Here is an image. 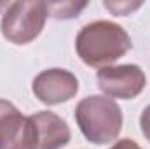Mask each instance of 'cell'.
<instances>
[{
	"mask_svg": "<svg viewBox=\"0 0 150 149\" xmlns=\"http://www.w3.org/2000/svg\"><path fill=\"white\" fill-rule=\"evenodd\" d=\"M133 42L129 34L117 23L98 19L80 28L75 39V51L79 58L94 69L110 67V63L122 58Z\"/></svg>",
	"mask_w": 150,
	"mask_h": 149,
	"instance_id": "6da1fadb",
	"label": "cell"
},
{
	"mask_svg": "<svg viewBox=\"0 0 150 149\" xmlns=\"http://www.w3.org/2000/svg\"><path fill=\"white\" fill-rule=\"evenodd\" d=\"M75 121L89 142L96 146L110 144L122 130V109L108 97L91 95L77 104Z\"/></svg>",
	"mask_w": 150,
	"mask_h": 149,
	"instance_id": "7a4b0ae2",
	"label": "cell"
},
{
	"mask_svg": "<svg viewBox=\"0 0 150 149\" xmlns=\"http://www.w3.org/2000/svg\"><path fill=\"white\" fill-rule=\"evenodd\" d=\"M47 19L45 2L19 0L9 4L0 21L2 35L12 44L23 46L40 35Z\"/></svg>",
	"mask_w": 150,
	"mask_h": 149,
	"instance_id": "3957f363",
	"label": "cell"
},
{
	"mask_svg": "<svg viewBox=\"0 0 150 149\" xmlns=\"http://www.w3.org/2000/svg\"><path fill=\"white\" fill-rule=\"evenodd\" d=\"M98 88L110 98L120 100H133L136 98L147 86V75L142 67L127 63V65H115L103 67L96 74Z\"/></svg>",
	"mask_w": 150,
	"mask_h": 149,
	"instance_id": "277c9868",
	"label": "cell"
},
{
	"mask_svg": "<svg viewBox=\"0 0 150 149\" xmlns=\"http://www.w3.org/2000/svg\"><path fill=\"white\" fill-rule=\"evenodd\" d=\"M33 95L45 105H58L72 100L79 91V79L67 69L42 70L32 82Z\"/></svg>",
	"mask_w": 150,
	"mask_h": 149,
	"instance_id": "5b68a950",
	"label": "cell"
},
{
	"mask_svg": "<svg viewBox=\"0 0 150 149\" xmlns=\"http://www.w3.org/2000/svg\"><path fill=\"white\" fill-rule=\"evenodd\" d=\"M0 149H33V130L30 116L9 100L0 98Z\"/></svg>",
	"mask_w": 150,
	"mask_h": 149,
	"instance_id": "8992f818",
	"label": "cell"
},
{
	"mask_svg": "<svg viewBox=\"0 0 150 149\" xmlns=\"http://www.w3.org/2000/svg\"><path fill=\"white\" fill-rule=\"evenodd\" d=\"M30 121L33 130V149H61L72 139L68 123L54 112H35L30 116Z\"/></svg>",
	"mask_w": 150,
	"mask_h": 149,
	"instance_id": "52a82bcc",
	"label": "cell"
},
{
	"mask_svg": "<svg viewBox=\"0 0 150 149\" xmlns=\"http://www.w3.org/2000/svg\"><path fill=\"white\" fill-rule=\"evenodd\" d=\"M86 5L87 2H45L47 16L54 19H74Z\"/></svg>",
	"mask_w": 150,
	"mask_h": 149,
	"instance_id": "ba28073f",
	"label": "cell"
},
{
	"mask_svg": "<svg viewBox=\"0 0 150 149\" xmlns=\"http://www.w3.org/2000/svg\"><path fill=\"white\" fill-rule=\"evenodd\" d=\"M107 9H110L115 16H126V14H131L134 9H138L142 4H131V2H117V4H112V2H105Z\"/></svg>",
	"mask_w": 150,
	"mask_h": 149,
	"instance_id": "9c48e42d",
	"label": "cell"
},
{
	"mask_svg": "<svg viewBox=\"0 0 150 149\" xmlns=\"http://www.w3.org/2000/svg\"><path fill=\"white\" fill-rule=\"evenodd\" d=\"M140 128H142L143 137L150 142V105H147L140 116Z\"/></svg>",
	"mask_w": 150,
	"mask_h": 149,
	"instance_id": "30bf717a",
	"label": "cell"
},
{
	"mask_svg": "<svg viewBox=\"0 0 150 149\" xmlns=\"http://www.w3.org/2000/svg\"><path fill=\"white\" fill-rule=\"evenodd\" d=\"M110 149H142V148H140L134 140H131V139H120V140H117Z\"/></svg>",
	"mask_w": 150,
	"mask_h": 149,
	"instance_id": "8fae6325",
	"label": "cell"
},
{
	"mask_svg": "<svg viewBox=\"0 0 150 149\" xmlns=\"http://www.w3.org/2000/svg\"><path fill=\"white\" fill-rule=\"evenodd\" d=\"M9 7V2H0V11L2 9H7Z\"/></svg>",
	"mask_w": 150,
	"mask_h": 149,
	"instance_id": "7c38bea8",
	"label": "cell"
}]
</instances>
